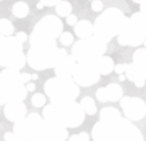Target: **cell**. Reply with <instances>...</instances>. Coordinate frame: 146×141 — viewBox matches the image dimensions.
Wrapping results in <instances>:
<instances>
[{
  "label": "cell",
  "instance_id": "obj_25",
  "mask_svg": "<svg viewBox=\"0 0 146 141\" xmlns=\"http://www.w3.org/2000/svg\"><path fill=\"white\" fill-rule=\"evenodd\" d=\"M59 39L63 46H71L74 42V36L70 32H62V34L59 36Z\"/></svg>",
  "mask_w": 146,
  "mask_h": 141
},
{
  "label": "cell",
  "instance_id": "obj_28",
  "mask_svg": "<svg viewBox=\"0 0 146 141\" xmlns=\"http://www.w3.org/2000/svg\"><path fill=\"white\" fill-rule=\"evenodd\" d=\"M38 141H62V140L44 130V134L42 135V137Z\"/></svg>",
  "mask_w": 146,
  "mask_h": 141
},
{
  "label": "cell",
  "instance_id": "obj_9",
  "mask_svg": "<svg viewBox=\"0 0 146 141\" xmlns=\"http://www.w3.org/2000/svg\"><path fill=\"white\" fill-rule=\"evenodd\" d=\"M113 141H144L141 132L128 119H123L117 123L114 128Z\"/></svg>",
  "mask_w": 146,
  "mask_h": 141
},
{
  "label": "cell",
  "instance_id": "obj_19",
  "mask_svg": "<svg viewBox=\"0 0 146 141\" xmlns=\"http://www.w3.org/2000/svg\"><path fill=\"white\" fill-rule=\"evenodd\" d=\"M75 33L78 38L87 39L91 37L93 33V25L90 21H86V19L78 21L75 26Z\"/></svg>",
  "mask_w": 146,
  "mask_h": 141
},
{
  "label": "cell",
  "instance_id": "obj_37",
  "mask_svg": "<svg viewBox=\"0 0 146 141\" xmlns=\"http://www.w3.org/2000/svg\"><path fill=\"white\" fill-rule=\"evenodd\" d=\"M31 79L37 80L38 79V75H37V73H33V75H31Z\"/></svg>",
  "mask_w": 146,
  "mask_h": 141
},
{
  "label": "cell",
  "instance_id": "obj_17",
  "mask_svg": "<svg viewBox=\"0 0 146 141\" xmlns=\"http://www.w3.org/2000/svg\"><path fill=\"white\" fill-rule=\"evenodd\" d=\"M121 120V114L119 110L112 106L102 108L100 111V121L111 126H116Z\"/></svg>",
  "mask_w": 146,
  "mask_h": 141
},
{
  "label": "cell",
  "instance_id": "obj_18",
  "mask_svg": "<svg viewBox=\"0 0 146 141\" xmlns=\"http://www.w3.org/2000/svg\"><path fill=\"white\" fill-rule=\"evenodd\" d=\"M96 70L100 75H110L114 69V64H113V60L108 56H101L97 61L94 64Z\"/></svg>",
  "mask_w": 146,
  "mask_h": 141
},
{
  "label": "cell",
  "instance_id": "obj_7",
  "mask_svg": "<svg viewBox=\"0 0 146 141\" xmlns=\"http://www.w3.org/2000/svg\"><path fill=\"white\" fill-rule=\"evenodd\" d=\"M106 50V42L94 35L76 42L72 49V55L78 64L94 65Z\"/></svg>",
  "mask_w": 146,
  "mask_h": 141
},
{
  "label": "cell",
  "instance_id": "obj_8",
  "mask_svg": "<svg viewBox=\"0 0 146 141\" xmlns=\"http://www.w3.org/2000/svg\"><path fill=\"white\" fill-rule=\"evenodd\" d=\"M67 50L58 48H31L26 54V62L35 71L54 68L65 58Z\"/></svg>",
  "mask_w": 146,
  "mask_h": 141
},
{
  "label": "cell",
  "instance_id": "obj_14",
  "mask_svg": "<svg viewBox=\"0 0 146 141\" xmlns=\"http://www.w3.org/2000/svg\"><path fill=\"white\" fill-rule=\"evenodd\" d=\"M115 126L99 121L94 125L91 132V136L94 141H113Z\"/></svg>",
  "mask_w": 146,
  "mask_h": 141
},
{
  "label": "cell",
  "instance_id": "obj_10",
  "mask_svg": "<svg viewBox=\"0 0 146 141\" xmlns=\"http://www.w3.org/2000/svg\"><path fill=\"white\" fill-rule=\"evenodd\" d=\"M73 76L76 85L82 87L92 86L100 80V73L95 66L89 64H78Z\"/></svg>",
  "mask_w": 146,
  "mask_h": 141
},
{
  "label": "cell",
  "instance_id": "obj_5",
  "mask_svg": "<svg viewBox=\"0 0 146 141\" xmlns=\"http://www.w3.org/2000/svg\"><path fill=\"white\" fill-rule=\"evenodd\" d=\"M126 21L127 19L118 9H108L96 19L93 25V32L95 36L108 43L112 37L121 33Z\"/></svg>",
  "mask_w": 146,
  "mask_h": 141
},
{
  "label": "cell",
  "instance_id": "obj_12",
  "mask_svg": "<svg viewBox=\"0 0 146 141\" xmlns=\"http://www.w3.org/2000/svg\"><path fill=\"white\" fill-rule=\"evenodd\" d=\"M128 120L139 121L146 114V105L138 98H123L120 103Z\"/></svg>",
  "mask_w": 146,
  "mask_h": 141
},
{
  "label": "cell",
  "instance_id": "obj_33",
  "mask_svg": "<svg viewBox=\"0 0 146 141\" xmlns=\"http://www.w3.org/2000/svg\"><path fill=\"white\" fill-rule=\"evenodd\" d=\"M21 76L22 82H23L24 84L30 82V80H31V73H21Z\"/></svg>",
  "mask_w": 146,
  "mask_h": 141
},
{
  "label": "cell",
  "instance_id": "obj_39",
  "mask_svg": "<svg viewBox=\"0 0 146 141\" xmlns=\"http://www.w3.org/2000/svg\"><path fill=\"white\" fill-rule=\"evenodd\" d=\"M0 1H1V0H0Z\"/></svg>",
  "mask_w": 146,
  "mask_h": 141
},
{
  "label": "cell",
  "instance_id": "obj_38",
  "mask_svg": "<svg viewBox=\"0 0 146 141\" xmlns=\"http://www.w3.org/2000/svg\"><path fill=\"white\" fill-rule=\"evenodd\" d=\"M119 79H120V80H124V79H125L124 75H120V76H119Z\"/></svg>",
  "mask_w": 146,
  "mask_h": 141
},
{
  "label": "cell",
  "instance_id": "obj_6",
  "mask_svg": "<svg viewBox=\"0 0 146 141\" xmlns=\"http://www.w3.org/2000/svg\"><path fill=\"white\" fill-rule=\"evenodd\" d=\"M26 63L23 46L14 36L0 34V67L21 71Z\"/></svg>",
  "mask_w": 146,
  "mask_h": 141
},
{
  "label": "cell",
  "instance_id": "obj_2",
  "mask_svg": "<svg viewBox=\"0 0 146 141\" xmlns=\"http://www.w3.org/2000/svg\"><path fill=\"white\" fill-rule=\"evenodd\" d=\"M63 22L54 15L43 17L29 37L31 48H57L56 39L62 34Z\"/></svg>",
  "mask_w": 146,
  "mask_h": 141
},
{
  "label": "cell",
  "instance_id": "obj_1",
  "mask_svg": "<svg viewBox=\"0 0 146 141\" xmlns=\"http://www.w3.org/2000/svg\"><path fill=\"white\" fill-rule=\"evenodd\" d=\"M42 117L48 123L58 124L66 128H75L84 122L85 113L76 101L60 105L49 103L44 107Z\"/></svg>",
  "mask_w": 146,
  "mask_h": 141
},
{
  "label": "cell",
  "instance_id": "obj_32",
  "mask_svg": "<svg viewBox=\"0 0 146 141\" xmlns=\"http://www.w3.org/2000/svg\"><path fill=\"white\" fill-rule=\"evenodd\" d=\"M66 22L69 25H72V26L76 25V22H78V18H76V16H75V15H69L66 19Z\"/></svg>",
  "mask_w": 146,
  "mask_h": 141
},
{
  "label": "cell",
  "instance_id": "obj_36",
  "mask_svg": "<svg viewBox=\"0 0 146 141\" xmlns=\"http://www.w3.org/2000/svg\"><path fill=\"white\" fill-rule=\"evenodd\" d=\"M36 7H37V9L38 10H42L44 8V5L41 3V2H38V3L36 4Z\"/></svg>",
  "mask_w": 146,
  "mask_h": 141
},
{
  "label": "cell",
  "instance_id": "obj_16",
  "mask_svg": "<svg viewBox=\"0 0 146 141\" xmlns=\"http://www.w3.org/2000/svg\"><path fill=\"white\" fill-rule=\"evenodd\" d=\"M78 63L73 55H67L54 67V73L59 77H72Z\"/></svg>",
  "mask_w": 146,
  "mask_h": 141
},
{
  "label": "cell",
  "instance_id": "obj_3",
  "mask_svg": "<svg viewBox=\"0 0 146 141\" xmlns=\"http://www.w3.org/2000/svg\"><path fill=\"white\" fill-rule=\"evenodd\" d=\"M21 71L6 68L0 73V105L11 101H23L27 97L25 84L22 82Z\"/></svg>",
  "mask_w": 146,
  "mask_h": 141
},
{
  "label": "cell",
  "instance_id": "obj_23",
  "mask_svg": "<svg viewBox=\"0 0 146 141\" xmlns=\"http://www.w3.org/2000/svg\"><path fill=\"white\" fill-rule=\"evenodd\" d=\"M15 31V27L11 21L8 19H0V34L3 36H12Z\"/></svg>",
  "mask_w": 146,
  "mask_h": 141
},
{
  "label": "cell",
  "instance_id": "obj_22",
  "mask_svg": "<svg viewBox=\"0 0 146 141\" xmlns=\"http://www.w3.org/2000/svg\"><path fill=\"white\" fill-rule=\"evenodd\" d=\"M72 5L70 2L66 1V0H62L55 6V12L59 17H68L69 15L72 13Z\"/></svg>",
  "mask_w": 146,
  "mask_h": 141
},
{
  "label": "cell",
  "instance_id": "obj_34",
  "mask_svg": "<svg viewBox=\"0 0 146 141\" xmlns=\"http://www.w3.org/2000/svg\"><path fill=\"white\" fill-rule=\"evenodd\" d=\"M126 69H127V66L126 65H117L114 68V71L116 73H119V75H121V73L124 71Z\"/></svg>",
  "mask_w": 146,
  "mask_h": 141
},
{
  "label": "cell",
  "instance_id": "obj_24",
  "mask_svg": "<svg viewBox=\"0 0 146 141\" xmlns=\"http://www.w3.org/2000/svg\"><path fill=\"white\" fill-rule=\"evenodd\" d=\"M46 103V98L44 94L42 93H36L32 96L31 98V103L34 107H37V108H41L44 106Z\"/></svg>",
  "mask_w": 146,
  "mask_h": 141
},
{
  "label": "cell",
  "instance_id": "obj_13",
  "mask_svg": "<svg viewBox=\"0 0 146 141\" xmlns=\"http://www.w3.org/2000/svg\"><path fill=\"white\" fill-rule=\"evenodd\" d=\"M26 114V105L21 101H11L4 105L5 118L10 122H18V121L25 118Z\"/></svg>",
  "mask_w": 146,
  "mask_h": 141
},
{
  "label": "cell",
  "instance_id": "obj_35",
  "mask_svg": "<svg viewBox=\"0 0 146 141\" xmlns=\"http://www.w3.org/2000/svg\"><path fill=\"white\" fill-rule=\"evenodd\" d=\"M25 88H26L27 92H34L36 89V84L34 82H28L26 84Z\"/></svg>",
  "mask_w": 146,
  "mask_h": 141
},
{
  "label": "cell",
  "instance_id": "obj_15",
  "mask_svg": "<svg viewBox=\"0 0 146 141\" xmlns=\"http://www.w3.org/2000/svg\"><path fill=\"white\" fill-rule=\"evenodd\" d=\"M122 94L123 90L118 84L111 83L106 87L98 89L97 93H96V98L101 103H106L108 101H117L118 100H120Z\"/></svg>",
  "mask_w": 146,
  "mask_h": 141
},
{
  "label": "cell",
  "instance_id": "obj_29",
  "mask_svg": "<svg viewBox=\"0 0 146 141\" xmlns=\"http://www.w3.org/2000/svg\"><path fill=\"white\" fill-rule=\"evenodd\" d=\"M104 4L101 0H95V1L92 2V5H91V8H92L93 11L95 12H100L103 10Z\"/></svg>",
  "mask_w": 146,
  "mask_h": 141
},
{
  "label": "cell",
  "instance_id": "obj_20",
  "mask_svg": "<svg viewBox=\"0 0 146 141\" xmlns=\"http://www.w3.org/2000/svg\"><path fill=\"white\" fill-rule=\"evenodd\" d=\"M30 8L24 1H18L13 5L12 13L17 19H24L29 15Z\"/></svg>",
  "mask_w": 146,
  "mask_h": 141
},
{
  "label": "cell",
  "instance_id": "obj_11",
  "mask_svg": "<svg viewBox=\"0 0 146 141\" xmlns=\"http://www.w3.org/2000/svg\"><path fill=\"white\" fill-rule=\"evenodd\" d=\"M46 121L37 112H32L24 118L25 137L29 141H38L44 134Z\"/></svg>",
  "mask_w": 146,
  "mask_h": 141
},
{
  "label": "cell",
  "instance_id": "obj_4",
  "mask_svg": "<svg viewBox=\"0 0 146 141\" xmlns=\"http://www.w3.org/2000/svg\"><path fill=\"white\" fill-rule=\"evenodd\" d=\"M44 91L53 105L76 101L80 95V88L72 77L49 78L44 82Z\"/></svg>",
  "mask_w": 146,
  "mask_h": 141
},
{
  "label": "cell",
  "instance_id": "obj_31",
  "mask_svg": "<svg viewBox=\"0 0 146 141\" xmlns=\"http://www.w3.org/2000/svg\"><path fill=\"white\" fill-rule=\"evenodd\" d=\"M62 1V0H40V2L44 6H46V7H53V6H56L59 2Z\"/></svg>",
  "mask_w": 146,
  "mask_h": 141
},
{
  "label": "cell",
  "instance_id": "obj_21",
  "mask_svg": "<svg viewBox=\"0 0 146 141\" xmlns=\"http://www.w3.org/2000/svg\"><path fill=\"white\" fill-rule=\"evenodd\" d=\"M80 105L85 114L92 116V115H95L96 112H97V106H96L95 101L91 97H84L82 100L80 101Z\"/></svg>",
  "mask_w": 146,
  "mask_h": 141
},
{
  "label": "cell",
  "instance_id": "obj_27",
  "mask_svg": "<svg viewBox=\"0 0 146 141\" xmlns=\"http://www.w3.org/2000/svg\"><path fill=\"white\" fill-rule=\"evenodd\" d=\"M68 139V141H90V136L86 132H81L78 134H73Z\"/></svg>",
  "mask_w": 146,
  "mask_h": 141
},
{
  "label": "cell",
  "instance_id": "obj_26",
  "mask_svg": "<svg viewBox=\"0 0 146 141\" xmlns=\"http://www.w3.org/2000/svg\"><path fill=\"white\" fill-rule=\"evenodd\" d=\"M4 139L6 141H29L26 137L16 134L13 132H7L4 134Z\"/></svg>",
  "mask_w": 146,
  "mask_h": 141
},
{
  "label": "cell",
  "instance_id": "obj_30",
  "mask_svg": "<svg viewBox=\"0 0 146 141\" xmlns=\"http://www.w3.org/2000/svg\"><path fill=\"white\" fill-rule=\"evenodd\" d=\"M16 39L21 44H23V43H25V42L27 41V39H28V36H27V34L25 33V32L19 31L18 33H17V35H16Z\"/></svg>",
  "mask_w": 146,
  "mask_h": 141
}]
</instances>
